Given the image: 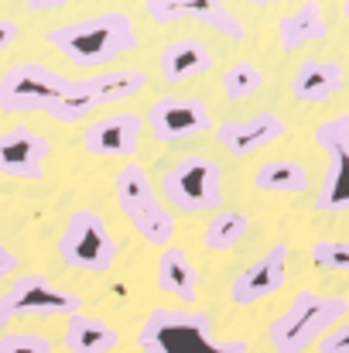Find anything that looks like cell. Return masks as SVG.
Wrapping results in <instances>:
<instances>
[{"label":"cell","instance_id":"1","mask_svg":"<svg viewBox=\"0 0 349 353\" xmlns=\"http://www.w3.org/2000/svg\"><path fill=\"white\" fill-rule=\"evenodd\" d=\"M140 353H250L240 336H220L206 309H151L137 330Z\"/></svg>","mask_w":349,"mask_h":353},{"label":"cell","instance_id":"2","mask_svg":"<svg viewBox=\"0 0 349 353\" xmlns=\"http://www.w3.org/2000/svg\"><path fill=\"white\" fill-rule=\"evenodd\" d=\"M45 41L62 52L69 62H76L79 69H110L120 55L137 48V28L130 21V14L123 10H103L72 24H59L45 34Z\"/></svg>","mask_w":349,"mask_h":353},{"label":"cell","instance_id":"3","mask_svg":"<svg viewBox=\"0 0 349 353\" xmlns=\"http://www.w3.org/2000/svg\"><path fill=\"white\" fill-rule=\"evenodd\" d=\"M349 316V299L343 295H319L312 288L295 292L291 305L267 326V340L274 353H305L319 343L332 326Z\"/></svg>","mask_w":349,"mask_h":353},{"label":"cell","instance_id":"4","mask_svg":"<svg viewBox=\"0 0 349 353\" xmlns=\"http://www.w3.org/2000/svg\"><path fill=\"white\" fill-rule=\"evenodd\" d=\"M114 192L123 220L137 230L140 240H147L151 247H171V236L178 230L175 213L158 199V189L144 172V165L137 161L120 165L114 175Z\"/></svg>","mask_w":349,"mask_h":353},{"label":"cell","instance_id":"5","mask_svg":"<svg viewBox=\"0 0 349 353\" xmlns=\"http://www.w3.org/2000/svg\"><path fill=\"white\" fill-rule=\"evenodd\" d=\"M161 196L185 216L216 213L223 206V168L206 154H189L161 175Z\"/></svg>","mask_w":349,"mask_h":353},{"label":"cell","instance_id":"6","mask_svg":"<svg viewBox=\"0 0 349 353\" xmlns=\"http://www.w3.org/2000/svg\"><path fill=\"white\" fill-rule=\"evenodd\" d=\"M69 86V76L41 62H17L0 76V114H52Z\"/></svg>","mask_w":349,"mask_h":353},{"label":"cell","instance_id":"7","mask_svg":"<svg viewBox=\"0 0 349 353\" xmlns=\"http://www.w3.org/2000/svg\"><path fill=\"white\" fill-rule=\"evenodd\" d=\"M144 86H147V76L140 69H103V72H93L86 79H72L65 100L48 117L62 120V123H79V120L100 114L110 103L130 100Z\"/></svg>","mask_w":349,"mask_h":353},{"label":"cell","instance_id":"8","mask_svg":"<svg viewBox=\"0 0 349 353\" xmlns=\"http://www.w3.org/2000/svg\"><path fill=\"white\" fill-rule=\"evenodd\" d=\"M55 247H59L62 264L76 271H89V274H107L120 254V243L110 234L107 220L93 210H76L65 220V230L59 234Z\"/></svg>","mask_w":349,"mask_h":353},{"label":"cell","instance_id":"9","mask_svg":"<svg viewBox=\"0 0 349 353\" xmlns=\"http://www.w3.org/2000/svg\"><path fill=\"white\" fill-rule=\"evenodd\" d=\"M83 312V295L48 281L45 274H21L17 281H10V288L0 295V333H7V326L17 316H76Z\"/></svg>","mask_w":349,"mask_h":353},{"label":"cell","instance_id":"10","mask_svg":"<svg viewBox=\"0 0 349 353\" xmlns=\"http://www.w3.org/2000/svg\"><path fill=\"white\" fill-rule=\"evenodd\" d=\"M315 144L329 154V168L322 189L315 196L319 213H346L349 210V114L322 120L315 127Z\"/></svg>","mask_w":349,"mask_h":353},{"label":"cell","instance_id":"11","mask_svg":"<svg viewBox=\"0 0 349 353\" xmlns=\"http://www.w3.org/2000/svg\"><path fill=\"white\" fill-rule=\"evenodd\" d=\"M209 107L202 100H182V97H158L147 114H144V127L151 130V137L158 144H178L189 141L202 130H209Z\"/></svg>","mask_w":349,"mask_h":353},{"label":"cell","instance_id":"12","mask_svg":"<svg viewBox=\"0 0 349 353\" xmlns=\"http://www.w3.org/2000/svg\"><path fill=\"white\" fill-rule=\"evenodd\" d=\"M144 10L154 24H178V21H199L213 31L226 34L230 41L246 38V24L226 7V0H144Z\"/></svg>","mask_w":349,"mask_h":353},{"label":"cell","instance_id":"13","mask_svg":"<svg viewBox=\"0 0 349 353\" xmlns=\"http://www.w3.org/2000/svg\"><path fill=\"white\" fill-rule=\"evenodd\" d=\"M288 254L291 247L277 240L267 254H260L253 264H246L230 285V302L236 305H257L271 295H277L288 285Z\"/></svg>","mask_w":349,"mask_h":353},{"label":"cell","instance_id":"14","mask_svg":"<svg viewBox=\"0 0 349 353\" xmlns=\"http://www.w3.org/2000/svg\"><path fill=\"white\" fill-rule=\"evenodd\" d=\"M48 158H52V144H48L45 134H38L24 123L0 130V172L3 175L41 182Z\"/></svg>","mask_w":349,"mask_h":353},{"label":"cell","instance_id":"15","mask_svg":"<svg viewBox=\"0 0 349 353\" xmlns=\"http://www.w3.org/2000/svg\"><path fill=\"white\" fill-rule=\"evenodd\" d=\"M140 134H144L140 114L116 110L89 120V127L83 130V148L96 158H134V151L140 148Z\"/></svg>","mask_w":349,"mask_h":353},{"label":"cell","instance_id":"16","mask_svg":"<svg viewBox=\"0 0 349 353\" xmlns=\"http://www.w3.org/2000/svg\"><path fill=\"white\" fill-rule=\"evenodd\" d=\"M284 130H288L284 120L277 114H271V110H264V114H250V117H240V120H223L216 137H220V144L230 154L246 158V154L260 151L264 144H274L277 137H284Z\"/></svg>","mask_w":349,"mask_h":353},{"label":"cell","instance_id":"17","mask_svg":"<svg viewBox=\"0 0 349 353\" xmlns=\"http://www.w3.org/2000/svg\"><path fill=\"white\" fill-rule=\"evenodd\" d=\"M346 83V72L332 59H302L291 76V97L302 103H326Z\"/></svg>","mask_w":349,"mask_h":353},{"label":"cell","instance_id":"18","mask_svg":"<svg viewBox=\"0 0 349 353\" xmlns=\"http://www.w3.org/2000/svg\"><path fill=\"white\" fill-rule=\"evenodd\" d=\"M326 38H329V21H326L319 0H302L291 14H284L277 21V45L288 55L305 48V45L326 41Z\"/></svg>","mask_w":349,"mask_h":353},{"label":"cell","instance_id":"19","mask_svg":"<svg viewBox=\"0 0 349 353\" xmlns=\"http://www.w3.org/2000/svg\"><path fill=\"white\" fill-rule=\"evenodd\" d=\"M158 292L178 299L182 305L199 302V271L182 247H165L158 254Z\"/></svg>","mask_w":349,"mask_h":353},{"label":"cell","instance_id":"20","mask_svg":"<svg viewBox=\"0 0 349 353\" xmlns=\"http://www.w3.org/2000/svg\"><path fill=\"white\" fill-rule=\"evenodd\" d=\"M213 69V52L199 38H178L161 52V79L165 83H185Z\"/></svg>","mask_w":349,"mask_h":353},{"label":"cell","instance_id":"21","mask_svg":"<svg viewBox=\"0 0 349 353\" xmlns=\"http://www.w3.org/2000/svg\"><path fill=\"white\" fill-rule=\"evenodd\" d=\"M65 350L69 353H114L120 347V330L96 319V316H86V312H76L65 319V336H62Z\"/></svg>","mask_w":349,"mask_h":353},{"label":"cell","instance_id":"22","mask_svg":"<svg viewBox=\"0 0 349 353\" xmlns=\"http://www.w3.org/2000/svg\"><path fill=\"white\" fill-rule=\"evenodd\" d=\"M253 185H257L260 192L298 196V192H308L312 179H308L305 165H298V161H288V158H274V161H264V165L253 172Z\"/></svg>","mask_w":349,"mask_h":353},{"label":"cell","instance_id":"23","mask_svg":"<svg viewBox=\"0 0 349 353\" xmlns=\"http://www.w3.org/2000/svg\"><path fill=\"white\" fill-rule=\"evenodd\" d=\"M246 213H236V210H220L213 213V220L202 227V247L213 250V254H223V250H233L243 236H246Z\"/></svg>","mask_w":349,"mask_h":353},{"label":"cell","instance_id":"24","mask_svg":"<svg viewBox=\"0 0 349 353\" xmlns=\"http://www.w3.org/2000/svg\"><path fill=\"white\" fill-rule=\"evenodd\" d=\"M220 83H223L226 100L240 103V100H250V97H257V93L264 90V72H260L253 62H233L230 69L223 72Z\"/></svg>","mask_w":349,"mask_h":353},{"label":"cell","instance_id":"25","mask_svg":"<svg viewBox=\"0 0 349 353\" xmlns=\"http://www.w3.org/2000/svg\"><path fill=\"white\" fill-rule=\"evenodd\" d=\"M308 254H312V264L315 268L349 274V240H315Z\"/></svg>","mask_w":349,"mask_h":353},{"label":"cell","instance_id":"26","mask_svg":"<svg viewBox=\"0 0 349 353\" xmlns=\"http://www.w3.org/2000/svg\"><path fill=\"white\" fill-rule=\"evenodd\" d=\"M0 353H55L52 340L31 330H7L0 333Z\"/></svg>","mask_w":349,"mask_h":353},{"label":"cell","instance_id":"27","mask_svg":"<svg viewBox=\"0 0 349 353\" xmlns=\"http://www.w3.org/2000/svg\"><path fill=\"white\" fill-rule=\"evenodd\" d=\"M319 353H349V323L343 319L339 326H332L322 340H319Z\"/></svg>","mask_w":349,"mask_h":353},{"label":"cell","instance_id":"28","mask_svg":"<svg viewBox=\"0 0 349 353\" xmlns=\"http://www.w3.org/2000/svg\"><path fill=\"white\" fill-rule=\"evenodd\" d=\"M17 34H21L17 21H10V17H0V52H7V48L17 41Z\"/></svg>","mask_w":349,"mask_h":353},{"label":"cell","instance_id":"29","mask_svg":"<svg viewBox=\"0 0 349 353\" xmlns=\"http://www.w3.org/2000/svg\"><path fill=\"white\" fill-rule=\"evenodd\" d=\"M17 271V254L0 240V278H7V274H14Z\"/></svg>","mask_w":349,"mask_h":353},{"label":"cell","instance_id":"30","mask_svg":"<svg viewBox=\"0 0 349 353\" xmlns=\"http://www.w3.org/2000/svg\"><path fill=\"white\" fill-rule=\"evenodd\" d=\"M69 0H28V10L31 14H48V10H59V7H65Z\"/></svg>","mask_w":349,"mask_h":353},{"label":"cell","instance_id":"31","mask_svg":"<svg viewBox=\"0 0 349 353\" xmlns=\"http://www.w3.org/2000/svg\"><path fill=\"white\" fill-rule=\"evenodd\" d=\"M246 3H257V7H271V3H284V0H246Z\"/></svg>","mask_w":349,"mask_h":353},{"label":"cell","instance_id":"32","mask_svg":"<svg viewBox=\"0 0 349 353\" xmlns=\"http://www.w3.org/2000/svg\"><path fill=\"white\" fill-rule=\"evenodd\" d=\"M343 17L349 21V0H343Z\"/></svg>","mask_w":349,"mask_h":353}]
</instances>
